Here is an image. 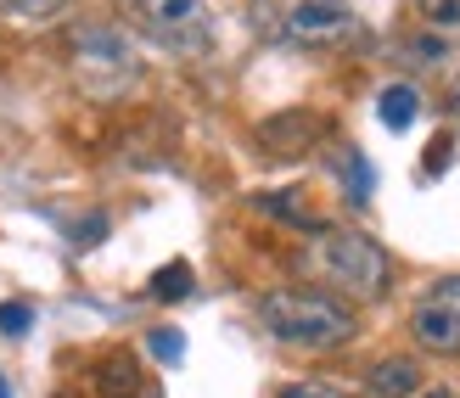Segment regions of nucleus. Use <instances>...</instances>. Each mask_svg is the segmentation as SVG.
I'll list each match as a JSON object with an SVG mask.
<instances>
[{
	"mask_svg": "<svg viewBox=\"0 0 460 398\" xmlns=\"http://www.w3.org/2000/svg\"><path fill=\"white\" fill-rule=\"evenodd\" d=\"M297 270L309 280H320V292L342 297L354 309V303H382L394 292V259H387V247L376 236H365V230H314L297 252Z\"/></svg>",
	"mask_w": 460,
	"mask_h": 398,
	"instance_id": "1",
	"label": "nucleus"
},
{
	"mask_svg": "<svg viewBox=\"0 0 460 398\" xmlns=\"http://www.w3.org/2000/svg\"><path fill=\"white\" fill-rule=\"evenodd\" d=\"M259 325L281 342L297 348V354H337L349 348L359 320L342 297L320 292V287H275L259 297Z\"/></svg>",
	"mask_w": 460,
	"mask_h": 398,
	"instance_id": "2",
	"label": "nucleus"
},
{
	"mask_svg": "<svg viewBox=\"0 0 460 398\" xmlns=\"http://www.w3.org/2000/svg\"><path fill=\"white\" fill-rule=\"evenodd\" d=\"M247 22L292 51H342L359 40V12L349 0H247Z\"/></svg>",
	"mask_w": 460,
	"mask_h": 398,
	"instance_id": "3",
	"label": "nucleus"
},
{
	"mask_svg": "<svg viewBox=\"0 0 460 398\" xmlns=\"http://www.w3.org/2000/svg\"><path fill=\"white\" fill-rule=\"evenodd\" d=\"M67 67H74V79L102 102L124 96V90L141 79V57H135V45L119 22H79V29L67 34Z\"/></svg>",
	"mask_w": 460,
	"mask_h": 398,
	"instance_id": "4",
	"label": "nucleus"
},
{
	"mask_svg": "<svg viewBox=\"0 0 460 398\" xmlns=\"http://www.w3.org/2000/svg\"><path fill=\"white\" fill-rule=\"evenodd\" d=\"M135 34H146L169 57H208L214 51V12L202 0H119Z\"/></svg>",
	"mask_w": 460,
	"mask_h": 398,
	"instance_id": "5",
	"label": "nucleus"
},
{
	"mask_svg": "<svg viewBox=\"0 0 460 398\" xmlns=\"http://www.w3.org/2000/svg\"><path fill=\"white\" fill-rule=\"evenodd\" d=\"M410 337L427 354H444V359H460V275H444L416 297L410 309Z\"/></svg>",
	"mask_w": 460,
	"mask_h": 398,
	"instance_id": "6",
	"label": "nucleus"
},
{
	"mask_svg": "<svg viewBox=\"0 0 460 398\" xmlns=\"http://www.w3.org/2000/svg\"><path fill=\"white\" fill-rule=\"evenodd\" d=\"M326 140V119L309 107H287V112H270V119L259 124V146L270 157H304L309 146H320Z\"/></svg>",
	"mask_w": 460,
	"mask_h": 398,
	"instance_id": "7",
	"label": "nucleus"
},
{
	"mask_svg": "<svg viewBox=\"0 0 460 398\" xmlns=\"http://www.w3.org/2000/svg\"><path fill=\"white\" fill-rule=\"evenodd\" d=\"M421 393V365L410 354H387L365 370V398H416Z\"/></svg>",
	"mask_w": 460,
	"mask_h": 398,
	"instance_id": "8",
	"label": "nucleus"
},
{
	"mask_svg": "<svg viewBox=\"0 0 460 398\" xmlns=\"http://www.w3.org/2000/svg\"><path fill=\"white\" fill-rule=\"evenodd\" d=\"M332 174L342 180V197H349L354 208H365V202H371V191H376V169L365 163V152H359V146H349V140H337V152H332Z\"/></svg>",
	"mask_w": 460,
	"mask_h": 398,
	"instance_id": "9",
	"label": "nucleus"
},
{
	"mask_svg": "<svg viewBox=\"0 0 460 398\" xmlns=\"http://www.w3.org/2000/svg\"><path fill=\"white\" fill-rule=\"evenodd\" d=\"M252 208H259V214H270V219H287V225H297L304 230V236H314V230H326V219L314 214V208L297 197V191H259L252 197Z\"/></svg>",
	"mask_w": 460,
	"mask_h": 398,
	"instance_id": "10",
	"label": "nucleus"
},
{
	"mask_svg": "<svg viewBox=\"0 0 460 398\" xmlns=\"http://www.w3.org/2000/svg\"><path fill=\"white\" fill-rule=\"evenodd\" d=\"M96 382H102V393H107V398H152V387H146V370L135 365L129 354H112V359H102Z\"/></svg>",
	"mask_w": 460,
	"mask_h": 398,
	"instance_id": "11",
	"label": "nucleus"
},
{
	"mask_svg": "<svg viewBox=\"0 0 460 398\" xmlns=\"http://www.w3.org/2000/svg\"><path fill=\"white\" fill-rule=\"evenodd\" d=\"M416 112H421V90L416 84H382V96H376V119L387 124V129H410V124H416Z\"/></svg>",
	"mask_w": 460,
	"mask_h": 398,
	"instance_id": "12",
	"label": "nucleus"
},
{
	"mask_svg": "<svg viewBox=\"0 0 460 398\" xmlns=\"http://www.w3.org/2000/svg\"><path fill=\"white\" fill-rule=\"evenodd\" d=\"M191 287H197V275H191V264L186 259H174V264H164V270H157L152 275V297L157 303H180V297H191Z\"/></svg>",
	"mask_w": 460,
	"mask_h": 398,
	"instance_id": "13",
	"label": "nucleus"
},
{
	"mask_svg": "<svg viewBox=\"0 0 460 398\" xmlns=\"http://www.w3.org/2000/svg\"><path fill=\"white\" fill-rule=\"evenodd\" d=\"M399 51H404V62H416V67H444L449 62V40L444 34H421V40H399Z\"/></svg>",
	"mask_w": 460,
	"mask_h": 398,
	"instance_id": "14",
	"label": "nucleus"
},
{
	"mask_svg": "<svg viewBox=\"0 0 460 398\" xmlns=\"http://www.w3.org/2000/svg\"><path fill=\"white\" fill-rule=\"evenodd\" d=\"M0 12L17 22H57L67 12V0H0Z\"/></svg>",
	"mask_w": 460,
	"mask_h": 398,
	"instance_id": "15",
	"label": "nucleus"
},
{
	"mask_svg": "<svg viewBox=\"0 0 460 398\" xmlns=\"http://www.w3.org/2000/svg\"><path fill=\"white\" fill-rule=\"evenodd\" d=\"M416 12L427 17V29H438V34H460V0H416Z\"/></svg>",
	"mask_w": 460,
	"mask_h": 398,
	"instance_id": "16",
	"label": "nucleus"
},
{
	"mask_svg": "<svg viewBox=\"0 0 460 398\" xmlns=\"http://www.w3.org/2000/svg\"><path fill=\"white\" fill-rule=\"evenodd\" d=\"M29 325H34V309L22 297H6L0 303V332L6 337H29Z\"/></svg>",
	"mask_w": 460,
	"mask_h": 398,
	"instance_id": "17",
	"label": "nucleus"
},
{
	"mask_svg": "<svg viewBox=\"0 0 460 398\" xmlns=\"http://www.w3.org/2000/svg\"><path fill=\"white\" fill-rule=\"evenodd\" d=\"M146 348H152V354L164 359V365H180V359H186V337L169 332V325H157V332L146 337Z\"/></svg>",
	"mask_w": 460,
	"mask_h": 398,
	"instance_id": "18",
	"label": "nucleus"
},
{
	"mask_svg": "<svg viewBox=\"0 0 460 398\" xmlns=\"http://www.w3.org/2000/svg\"><path fill=\"white\" fill-rule=\"evenodd\" d=\"M275 398H349L342 387H332V382H287Z\"/></svg>",
	"mask_w": 460,
	"mask_h": 398,
	"instance_id": "19",
	"label": "nucleus"
},
{
	"mask_svg": "<svg viewBox=\"0 0 460 398\" xmlns=\"http://www.w3.org/2000/svg\"><path fill=\"white\" fill-rule=\"evenodd\" d=\"M449 163H455V140L438 135V140H432V152H427V163H421V174H444Z\"/></svg>",
	"mask_w": 460,
	"mask_h": 398,
	"instance_id": "20",
	"label": "nucleus"
},
{
	"mask_svg": "<svg viewBox=\"0 0 460 398\" xmlns=\"http://www.w3.org/2000/svg\"><path fill=\"white\" fill-rule=\"evenodd\" d=\"M102 230H107V214H90V219L74 230V247H96V242H102Z\"/></svg>",
	"mask_w": 460,
	"mask_h": 398,
	"instance_id": "21",
	"label": "nucleus"
},
{
	"mask_svg": "<svg viewBox=\"0 0 460 398\" xmlns=\"http://www.w3.org/2000/svg\"><path fill=\"white\" fill-rule=\"evenodd\" d=\"M449 112H455V119H460V84L449 90Z\"/></svg>",
	"mask_w": 460,
	"mask_h": 398,
	"instance_id": "22",
	"label": "nucleus"
},
{
	"mask_svg": "<svg viewBox=\"0 0 460 398\" xmlns=\"http://www.w3.org/2000/svg\"><path fill=\"white\" fill-rule=\"evenodd\" d=\"M421 398H455V393H449V387H432V393H421Z\"/></svg>",
	"mask_w": 460,
	"mask_h": 398,
	"instance_id": "23",
	"label": "nucleus"
},
{
	"mask_svg": "<svg viewBox=\"0 0 460 398\" xmlns=\"http://www.w3.org/2000/svg\"><path fill=\"white\" fill-rule=\"evenodd\" d=\"M0 398H12V387H6V376H0Z\"/></svg>",
	"mask_w": 460,
	"mask_h": 398,
	"instance_id": "24",
	"label": "nucleus"
}]
</instances>
